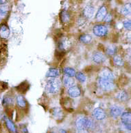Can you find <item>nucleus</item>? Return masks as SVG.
<instances>
[{"label":"nucleus","instance_id":"23","mask_svg":"<svg viewBox=\"0 0 131 133\" xmlns=\"http://www.w3.org/2000/svg\"><path fill=\"white\" fill-rule=\"evenodd\" d=\"M60 20L63 23H67L69 22V20H70V16H69V14L65 10H62L61 12H60Z\"/></svg>","mask_w":131,"mask_h":133},{"label":"nucleus","instance_id":"22","mask_svg":"<svg viewBox=\"0 0 131 133\" xmlns=\"http://www.w3.org/2000/svg\"><path fill=\"white\" fill-rule=\"evenodd\" d=\"M63 72L65 73V75H67V76H69L70 77H72L73 78V77H75L76 75V71L75 70L72 68L70 67H66L63 69Z\"/></svg>","mask_w":131,"mask_h":133},{"label":"nucleus","instance_id":"3","mask_svg":"<svg viewBox=\"0 0 131 133\" xmlns=\"http://www.w3.org/2000/svg\"><path fill=\"white\" fill-rule=\"evenodd\" d=\"M98 84L100 88L106 91H112L115 88V85L113 81L104 80V79H101V78H99L98 80Z\"/></svg>","mask_w":131,"mask_h":133},{"label":"nucleus","instance_id":"27","mask_svg":"<svg viewBox=\"0 0 131 133\" xmlns=\"http://www.w3.org/2000/svg\"><path fill=\"white\" fill-rule=\"evenodd\" d=\"M116 51H117V48L115 47V46L111 45L106 48V54L109 55H113L115 53H116Z\"/></svg>","mask_w":131,"mask_h":133},{"label":"nucleus","instance_id":"33","mask_svg":"<svg viewBox=\"0 0 131 133\" xmlns=\"http://www.w3.org/2000/svg\"><path fill=\"white\" fill-rule=\"evenodd\" d=\"M59 133H67V132H66V130H60V131H59Z\"/></svg>","mask_w":131,"mask_h":133},{"label":"nucleus","instance_id":"30","mask_svg":"<svg viewBox=\"0 0 131 133\" xmlns=\"http://www.w3.org/2000/svg\"><path fill=\"white\" fill-rule=\"evenodd\" d=\"M124 28L126 29H128V30H130V28H131V22L130 21H125L124 23Z\"/></svg>","mask_w":131,"mask_h":133},{"label":"nucleus","instance_id":"25","mask_svg":"<svg viewBox=\"0 0 131 133\" xmlns=\"http://www.w3.org/2000/svg\"><path fill=\"white\" fill-rule=\"evenodd\" d=\"M9 11V8L8 6L5 5H1L0 6V17L4 18L7 15L8 12Z\"/></svg>","mask_w":131,"mask_h":133},{"label":"nucleus","instance_id":"2","mask_svg":"<svg viewBox=\"0 0 131 133\" xmlns=\"http://www.w3.org/2000/svg\"><path fill=\"white\" fill-rule=\"evenodd\" d=\"M61 83L58 78H49L47 80L45 85V90L47 93L54 94H56L60 88Z\"/></svg>","mask_w":131,"mask_h":133},{"label":"nucleus","instance_id":"15","mask_svg":"<svg viewBox=\"0 0 131 133\" xmlns=\"http://www.w3.org/2000/svg\"><path fill=\"white\" fill-rule=\"evenodd\" d=\"M74 83L75 81L72 77H70L69 76H67V75H65L62 77V83L66 88H71V87L73 86Z\"/></svg>","mask_w":131,"mask_h":133},{"label":"nucleus","instance_id":"7","mask_svg":"<svg viewBox=\"0 0 131 133\" xmlns=\"http://www.w3.org/2000/svg\"><path fill=\"white\" fill-rule=\"evenodd\" d=\"M92 116L97 120H102L106 118V113L101 108H96L92 112Z\"/></svg>","mask_w":131,"mask_h":133},{"label":"nucleus","instance_id":"10","mask_svg":"<svg viewBox=\"0 0 131 133\" xmlns=\"http://www.w3.org/2000/svg\"><path fill=\"white\" fill-rule=\"evenodd\" d=\"M68 94L71 98H77L81 94V90L78 86H72L68 89Z\"/></svg>","mask_w":131,"mask_h":133},{"label":"nucleus","instance_id":"14","mask_svg":"<svg viewBox=\"0 0 131 133\" xmlns=\"http://www.w3.org/2000/svg\"><path fill=\"white\" fill-rule=\"evenodd\" d=\"M94 7L92 6H87L83 10V15L87 18H91L94 15Z\"/></svg>","mask_w":131,"mask_h":133},{"label":"nucleus","instance_id":"20","mask_svg":"<svg viewBox=\"0 0 131 133\" xmlns=\"http://www.w3.org/2000/svg\"><path fill=\"white\" fill-rule=\"evenodd\" d=\"M80 40L84 44H89L92 41V36L89 34H82L80 36Z\"/></svg>","mask_w":131,"mask_h":133},{"label":"nucleus","instance_id":"35","mask_svg":"<svg viewBox=\"0 0 131 133\" xmlns=\"http://www.w3.org/2000/svg\"><path fill=\"white\" fill-rule=\"evenodd\" d=\"M52 133H56V132H52Z\"/></svg>","mask_w":131,"mask_h":133},{"label":"nucleus","instance_id":"31","mask_svg":"<svg viewBox=\"0 0 131 133\" xmlns=\"http://www.w3.org/2000/svg\"><path fill=\"white\" fill-rule=\"evenodd\" d=\"M103 21H104V22H106V23L111 22V21H112V16H111L110 14L107 13V14H106V17H104V20Z\"/></svg>","mask_w":131,"mask_h":133},{"label":"nucleus","instance_id":"4","mask_svg":"<svg viewBox=\"0 0 131 133\" xmlns=\"http://www.w3.org/2000/svg\"><path fill=\"white\" fill-rule=\"evenodd\" d=\"M93 32L96 36L104 37L108 34V29L103 25H96L93 28Z\"/></svg>","mask_w":131,"mask_h":133},{"label":"nucleus","instance_id":"13","mask_svg":"<svg viewBox=\"0 0 131 133\" xmlns=\"http://www.w3.org/2000/svg\"><path fill=\"white\" fill-rule=\"evenodd\" d=\"M10 29L6 25L0 26V38L3 39L8 38L10 36Z\"/></svg>","mask_w":131,"mask_h":133},{"label":"nucleus","instance_id":"11","mask_svg":"<svg viewBox=\"0 0 131 133\" xmlns=\"http://www.w3.org/2000/svg\"><path fill=\"white\" fill-rule=\"evenodd\" d=\"M58 49L60 51H65L69 49L71 46V42L67 38H63L60 40L58 44Z\"/></svg>","mask_w":131,"mask_h":133},{"label":"nucleus","instance_id":"17","mask_svg":"<svg viewBox=\"0 0 131 133\" xmlns=\"http://www.w3.org/2000/svg\"><path fill=\"white\" fill-rule=\"evenodd\" d=\"M52 115L56 119H61L63 117V113L60 108H54L52 110Z\"/></svg>","mask_w":131,"mask_h":133},{"label":"nucleus","instance_id":"1","mask_svg":"<svg viewBox=\"0 0 131 133\" xmlns=\"http://www.w3.org/2000/svg\"><path fill=\"white\" fill-rule=\"evenodd\" d=\"M75 125L77 130L91 129L93 126V122L91 118L84 116H80L76 119Z\"/></svg>","mask_w":131,"mask_h":133},{"label":"nucleus","instance_id":"18","mask_svg":"<svg viewBox=\"0 0 131 133\" xmlns=\"http://www.w3.org/2000/svg\"><path fill=\"white\" fill-rule=\"evenodd\" d=\"M5 122L6 127L8 128V129L9 130V131L11 133H16V128L15 127V124L10 119L5 117Z\"/></svg>","mask_w":131,"mask_h":133},{"label":"nucleus","instance_id":"26","mask_svg":"<svg viewBox=\"0 0 131 133\" xmlns=\"http://www.w3.org/2000/svg\"><path fill=\"white\" fill-rule=\"evenodd\" d=\"M75 77H76L77 80L79 81L80 83H84L86 81V80H87L86 76L83 73L81 72H78L76 73Z\"/></svg>","mask_w":131,"mask_h":133},{"label":"nucleus","instance_id":"12","mask_svg":"<svg viewBox=\"0 0 131 133\" xmlns=\"http://www.w3.org/2000/svg\"><path fill=\"white\" fill-rule=\"evenodd\" d=\"M92 59L95 64H102L104 61L106 60V57L102 53L100 52H97V53H94L92 56Z\"/></svg>","mask_w":131,"mask_h":133},{"label":"nucleus","instance_id":"21","mask_svg":"<svg viewBox=\"0 0 131 133\" xmlns=\"http://www.w3.org/2000/svg\"><path fill=\"white\" fill-rule=\"evenodd\" d=\"M113 64L116 66H122L124 65V62L122 57L119 55H115L113 57Z\"/></svg>","mask_w":131,"mask_h":133},{"label":"nucleus","instance_id":"19","mask_svg":"<svg viewBox=\"0 0 131 133\" xmlns=\"http://www.w3.org/2000/svg\"><path fill=\"white\" fill-rule=\"evenodd\" d=\"M16 104L20 108H26V105H27V102L24 98V97L23 96H21V95L16 96Z\"/></svg>","mask_w":131,"mask_h":133},{"label":"nucleus","instance_id":"28","mask_svg":"<svg viewBox=\"0 0 131 133\" xmlns=\"http://www.w3.org/2000/svg\"><path fill=\"white\" fill-rule=\"evenodd\" d=\"M130 12V4L125 5L124 7L122 8V10H121V13L122 15H124V16H127L128 15H129Z\"/></svg>","mask_w":131,"mask_h":133},{"label":"nucleus","instance_id":"6","mask_svg":"<svg viewBox=\"0 0 131 133\" xmlns=\"http://www.w3.org/2000/svg\"><path fill=\"white\" fill-rule=\"evenodd\" d=\"M121 119H122V124L126 128V129L130 130L131 128V115L129 112H124L121 115Z\"/></svg>","mask_w":131,"mask_h":133},{"label":"nucleus","instance_id":"9","mask_svg":"<svg viewBox=\"0 0 131 133\" xmlns=\"http://www.w3.org/2000/svg\"><path fill=\"white\" fill-rule=\"evenodd\" d=\"M107 14V10L106 8L104 6H102L100 8V9L98 10V11L97 12V14L95 15V19L98 21H102L104 20V17H106V15Z\"/></svg>","mask_w":131,"mask_h":133},{"label":"nucleus","instance_id":"34","mask_svg":"<svg viewBox=\"0 0 131 133\" xmlns=\"http://www.w3.org/2000/svg\"><path fill=\"white\" fill-rule=\"evenodd\" d=\"M5 1H0V5H3L4 4H5Z\"/></svg>","mask_w":131,"mask_h":133},{"label":"nucleus","instance_id":"32","mask_svg":"<svg viewBox=\"0 0 131 133\" xmlns=\"http://www.w3.org/2000/svg\"><path fill=\"white\" fill-rule=\"evenodd\" d=\"M76 133H88L87 130H77Z\"/></svg>","mask_w":131,"mask_h":133},{"label":"nucleus","instance_id":"8","mask_svg":"<svg viewBox=\"0 0 131 133\" xmlns=\"http://www.w3.org/2000/svg\"><path fill=\"white\" fill-rule=\"evenodd\" d=\"M122 113V109L119 106L113 105L110 108V115L114 118L120 116Z\"/></svg>","mask_w":131,"mask_h":133},{"label":"nucleus","instance_id":"16","mask_svg":"<svg viewBox=\"0 0 131 133\" xmlns=\"http://www.w3.org/2000/svg\"><path fill=\"white\" fill-rule=\"evenodd\" d=\"M60 72L56 68H50L47 72L45 75L46 77H49L50 78H56V77H59Z\"/></svg>","mask_w":131,"mask_h":133},{"label":"nucleus","instance_id":"24","mask_svg":"<svg viewBox=\"0 0 131 133\" xmlns=\"http://www.w3.org/2000/svg\"><path fill=\"white\" fill-rule=\"evenodd\" d=\"M116 98H117L120 101H126L128 99V95L127 94L126 91H122L117 94Z\"/></svg>","mask_w":131,"mask_h":133},{"label":"nucleus","instance_id":"5","mask_svg":"<svg viewBox=\"0 0 131 133\" xmlns=\"http://www.w3.org/2000/svg\"><path fill=\"white\" fill-rule=\"evenodd\" d=\"M99 78L109 81H113L114 80V75L111 70H109V68H104L99 74Z\"/></svg>","mask_w":131,"mask_h":133},{"label":"nucleus","instance_id":"29","mask_svg":"<svg viewBox=\"0 0 131 133\" xmlns=\"http://www.w3.org/2000/svg\"><path fill=\"white\" fill-rule=\"evenodd\" d=\"M13 102V98H11L10 96H5L3 99V104L4 105H10V104H12Z\"/></svg>","mask_w":131,"mask_h":133}]
</instances>
